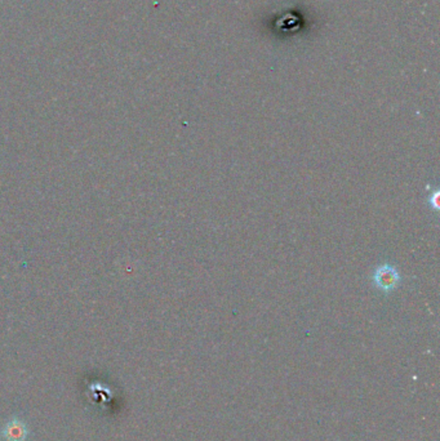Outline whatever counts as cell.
<instances>
[{"label": "cell", "mask_w": 440, "mask_h": 441, "mask_svg": "<svg viewBox=\"0 0 440 441\" xmlns=\"http://www.w3.org/2000/svg\"><path fill=\"white\" fill-rule=\"evenodd\" d=\"M373 281L381 291L392 292L399 284V272L396 271V269L393 266L385 264L376 270L373 275Z\"/></svg>", "instance_id": "1"}, {"label": "cell", "mask_w": 440, "mask_h": 441, "mask_svg": "<svg viewBox=\"0 0 440 441\" xmlns=\"http://www.w3.org/2000/svg\"><path fill=\"white\" fill-rule=\"evenodd\" d=\"M30 434V430L26 422L22 421L19 417H14L0 431V436L4 441H26Z\"/></svg>", "instance_id": "2"}]
</instances>
